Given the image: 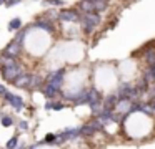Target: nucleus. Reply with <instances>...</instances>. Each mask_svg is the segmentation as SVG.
Wrapping results in <instances>:
<instances>
[{
  "instance_id": "f257e3e1",
  "label": "nucleus",
  "mask_w": 155,
  "mask_h": 149,
  "mask_svg": "<svg viewBox=\"0 0 155 149\" xmlns=\"http://www.w3.org/2000/svg\"><path fill=\"white\" fill-rule=\"evenodd\" d=\"M98 23H100V15L95 13V12L94 13H85L84 18H82V25H84V30L87 33H90Z\"/></svg>"
},
{
  "instance_id": "f03ea898",
  "label": "nucleus",
  "mask_w": 155,
  "mask_h": 149,
  "mask_svg": "<svg viewBox=\"0 0 155 149\" xmlns=\"http://www.w3.org/2000/svg\"><path fill=\"white\" fill-rule=\"evenodd\" d=\"M20 75H24L22 71V66L18 65H14V66H7V68H2V76H4L5 81H14L15 78H18Z\"/></svg>"
},
{
  "instance_id": "7ed1b4c3",
  "label": "nucleus",
  "mask_w": 155,
  "mask_h": 149,
  "mask_svg": "<svg viewBox=\"0 0 155 149\" xmlns=\"http://www.w3.org/2000/svg\"><path fill=\"white\" fill-rule=\"evenodd\" d=\"M64 70H58V71H54L47 76V85L55 88L57 91H60V86H62V81H64Z\"/></svg>"
},
{
  "instance_id": "20e7f679",
  "label": "nucleus",
  "mask_w": 155,
  "mask_h": 149,
  "mask_svg": "<svg viewBox=\"0 0 155 149\" xmlns=\"http://www.w3.org/2000/svg\"><path fill=\"white\" fill-rule=\"evenodd\" d=\"M117 96H120L122 99H135L138 96V91H137V88H134L132 85H122L120 88H118V95Z\"/></svg>"
},
{
  "instance_id": "39448f33",
  "label": "nucleus",
  "mask_w": 155,
  "mask_h": 149,
  "mask_svg": "<svg viewBox=\"0 0 155 149\" xmlns=\"http://www.w3.org/2000/svg\"><path fill=\"white\" fill-rule=\"evenodd\" d=\"M4 98L7 99L8 104H10L14 109H17V111H20V109L24 108V99H22L20 96L14 95V93H10V91H5L4 93Z\"/></svg>"
},
{
  "instance_id": "423d86ee",
  "label": "nucleus",
  "mask_w": 155,
  "mask_h": 149,
  "mask_svg": "<svg viewBox=\"0 0 155 149\" xmlns=\"http://www.w3.org/2000/svg\"><path fill=\"white\" fill-rule=\"evenodd\" d=\"M20 45H18L15 40H12L10 43H8L7 46H5V51H4V55H7V56H10V58H15V56H18L20 55Z\"/></svg>"
},
{
  "instance_id": "0eeeda50",
  "label": "nucleus",
  "mask_w": 155,
  "mask_h": 149,
  "mask_svg": "<svg viewBox=\"0 0 155 149\" xmlns=\"http://www.w3.org/2000/svg\"><path fill=\"white\" fill-rule=\"evenodd\" d=\"M57 18L62 20V22H77V20H78V13L75 12V10H62V12L58 13Z\"/></svg>"
},
{
  "instance_id": "6e6552de",
  "label": "nucleus",
  "mask_w": 155,
  "mask_h": 149,
  "mask_svg": "<svg viewBox=\"0 0 155 149\" xmlns=\"http://www.w3.org/2000/svg\"><path fill=\"white\" fill-rule=\"evenodd\" d=\"M115 108L118 109V114H124L125 116V114H128V113H132V108H134V106H132L130 99H120Z\"/></svg>"
},
{
  "instance_id": "1a4fd4ad",
  "label": "nucleus",
  "mask_w": 155,
  "mask_h": 149,
  "mask_svg": "<svg viewBox=\"0 0 155 149\" xmlns=\"http://www.w3.org/2000/svg\"><path fill=\"white\" fill-rule=\"evenodd\" d=\"M12 83H14L17 88H28V83H30V75H28V73H24V75H20L18 78H15Z\"/></svg>"
},
{
  "instance_id": "9d476101",
  "label": "nucleus",
  "mask_w": 155,
  "mask_h": 149,
  "mask_svg": "<svg viewBox=\"0 0 155 149\" xmlns=\"http://www.w3.org/2000/svg\"><path fill=\"white\" fill-rule=\"evenodd\" d=\"M87 103H88V104H97V103H102L100 101V93H98L95 88H92V89H88V91H87Z\"/></svg>"
},
{
  "instance_id": "9b49d317",
  "label": "nucleus",
  "mask_w": 155,
  "mask_h": 149,
  "mask_svg": "<svg viewBox=\"0 0 155 149\" xmlns=\"http://www.w3.org/2000/svg\"><path fill=\"white\" fill-rule=\"evenodd\" d=\"M117 103H118V96H117V95L107 96V98H105V101H104V109H107V111H112V109L117 106Z\"/></svg>"
},
{
  "instance_id": "f8f14e48",
  "label": "nucleus",
  "mask_w": 155,
  "mask_h": 149,
  "mask_svg": "<svg viewBox=\"0 0 155 149\" xmlns=\"http://www.w3.org/2000/svg\"><path fill=\"white\" fill-rule=\"evenodd\" d=\"M78 8L84 13H94V2H92V0H82V2L78 3Z\"/></svg>"
},
{
  "instance_id": "ddd939ff",
  "label": "nucleus",
  "mask_w": 155,
  "mask_h": 149,
  "mask_svg": "<svg viewBox=\"0 0 155 149\" xmlns=\"http://www.w3.org/2000/svg\"><path fill=\"white\" fill-rule=\"evenodd\" d=\"M0 65H2V68H7V66L17 65V61H15V58H10V56H7V55H2L0 56Z\"/></svg>"
},
{
  "instance_id": "4468645a",
  "label": "nucleus",
  "mask_w": 155,
  "mask_h": 149,
  "mask_svg": "<svg viewBox=\"0 0 155 149\" xmlns=\"http://www.w3.org/2000/svg\"><path fill=\"white\" fill-rule=\"evenodd\" d=\"M94 2V12L98 13V12H104L107 8V0H92Z\"/></svg>"
},
{
  "instance_id": "2eb2a0df",
  "label": "nucleus",
  "mask_w": 155,
  "mask_h": 149,
  "mask_svg": "<svg viewBox=\"0 0 155 149\" xmlns=\"http://www.w3.org/2000/svg\"><path fill=\"white\" fill-rule=\"evenodd\" d=\"M153 79H155V66H150V68L143 73V81L150 83V81H153Z\"/></svg>"
},
{
  "instance_id": "dca6fc26",
  "label": "nucleus",
  "mask_w": 155,
  "mask_h": 149,
  "mask_svg": "<svg viewBox=\"0 0 155 149\" xmlns=\"http://www.w3.org/2000/svg\"><path fill=\"white\" fill-rule=\"evenodd\" d=\"M57 89L55 88H52V86H48V85H45V88H44V96L45 98H55V96H57Z\"/></svg>"
},
{
  "instance_id": "f3484780",
  "label": "nucleus",
  "mask_w": 155,
  "mask_h": 149,
  "mask_svg": "<svg viewBox=\"0 0 155 149\" xmlns=\"http://www.w3.org/2000/svg\"><path fill=\"white\" fill-rule=\"evenodd\" d=\"M8 28L14 30V32H18V30L22 28V20H20V18H14V20H10V23H8Z\"/></svg>"
},
{
  "instance_id": "a211bd4d",
  "label": "nucleus",
  "mask_w": 155,
  "mask_h": 149,
  "mask_svg": "<svg viewBox=\"0 0 155 149\" xmlns=\"http://www.w3.org/2000/svg\"><path fill=\"white\" fill-rule=\"evenodd\" d=\"M42 83V78L38 75H30V83H28V88H37Z\"/></svg>"
},
{
  "instance_id": "6ab92c4d",
  "label": "nucleus",
  "mask_w": 155,
  "mask_h": 149,
  "mask_svg": "<svg viewBox=\"0 0 155 149\" xmlns=\"http://www.w3.org/2000/svg\"><path fill=\"white\" fill-rule=\"evenodd\" d=\"M37 26H38V28L47 30V32H54V26L50 25V22H48V20H45V22H37Z\"/></svg>"
},
{
  "instance_id": "aec40b11",
  "label": "nucleus",
  "mask_w": 155,
  "mask_h": 149,
  "mask_svg": "<svg viewBox=\"0 0 155 149\" xmlns=\"http://www.w3.org/2000/svg\"><path fill=\"white\" fill-rule=\"evenodd\" d=\"M17 146H18V138H17V136L10 138V141L7 142V149H15Z\"/></svg>"
},
{
  "instance_id": "412c9836",
  "label": "nucleus",
  "mask_w": 155,
  "mask_h": 149,
  "mask_svg": "<svg viewBox=\"0 0 155 149\" xmlns=\"http://www.w3.org/2000/svg\"><path fill=\"white\" fill-rule=\"evenodd\" d=\"M0 121H2V126H5V128H10V126L14 124V121H12L10 116H2V119H0Z\"/></svg>"
},
{
  "instance_id": "4be33fe9",
  "label": "nucleus",
  "mask_w": 155,
  "mask_h": 149,
  "mask_svg": "<svg viewBox=\"0 0 155 149\" xmlns=\"http://www.w3.org/2000/svg\"><path fill=\"white\" fill-rule=\"evenodd\" d=\"M24 36H25V32H17V35H15V42H17L18 45H22V42H24Z\"/></svg>"
},
{
  "instance_id": "5701e85b",
  "label": "nucleus",
  "mask_w": 155,
  "mask_h": 149,
  "mask_svg": "<svg viewBox=\"0 0 155 149\" xmlns=\"http://www.w3.org/2000/svg\"><path fill=\"white\" fill-rule=\"evenodd\" d=\"M47 3H50V5H55V7H60L64 5V0H45Z\"/></svg>"
},
{
  "instance_id": "b1692460",
  "label": "nucleus",
  "mask_w": 155,
  "mask_h": 149,
  "mask_svg": "<svg viewBox=\"0 0 155 149\" xmlns=\"http://www.w3.org/2000/svg\"><path fill=\"white\" fill-rule=\"evenodd\" d=\"M54 141H55V134H47L44 139V142H47V144H52Z\"/></svg>"
},
{
  "instance_id": "393cba45",
  "label": "nucleus",
  "mask_w": 155,
  "mask_h": 149,
  "mask_svg": "<svg viewBox=\"0 0 155 149\" xmlns=\"http://www.w3.org/2000/svg\"><path fill=\"white\" fill-rule=\"evenodd\" d=\"M4 3H5V7H14L17 3H20V0H4Z\"/></svg>"
},
{
  "instance_id": "a878e982",
  "label": "nucleus",
  "mask_w": 155,
  "mask_h": 149,
  "mask_svg": "<svg viewBox=\"0 0 155 149\" xmlns=\"http://www.w3.org/2000/svg\"><path fill=\"white\" fill-rule=\"evenodd\" d=\"M62 108H64L62 103H52V109H55V111H60Z\"/></svg>"
},
{
  "instance_id": "bb28decb",
  "label": "nucleus",
  "mask_w": 155,
  "mask_h": 149,
  "mask_svg": "<svg viewBox=\"0 0 155 149\" xmlns=\"http://www.w3.org/2000/svg\"><path fill=\"white\" fill-rule=\"evenodd\" d=\"M18 126H20V129H27V121H20V123H18Z\"/></svg>"
},
{
  "instance_id": "cd10ccee",
  "label": "nucleus",
  "mask_w": 155,
  "mask_h": 149,
  "mask_svg": "<svg viewBox=\"0 0 155 149\" xmlns=\"http://www.w3.org/2000/svg\"><path fill=\"white\" fill-rule=\"evenodd\" d=\"M150 108H152V111L155 113V98H152V101H150Z\"/></svg>"
},
{
  "instance_id": "c85d7f7f",
  "label": "nucleus",
  "mask_w": 155,
  "mask_h": 149,
  "mask_svg": "<svg viewBox=\"0 0 155 149\" xmlns=\"http://www.w3.org/2000/svg\"><path fill=\"white\" fill-rule=\"evenodd\" d=\"M45 109H52V103H50V101L45 103Z\"/></svg>"
},
{
  "instance_id": "c756f323",
  "label": "nucleus",
  "mask_w": 155,
  "mask_h": 149,
  "mask_svg": "<svg viewBox=\"0 0 155 149\" xmlns=\"http://www.w3.org/2000/svg\"><path fill=\"white\" fill-rule=\"evenodd\" d=\"M5 91H7V89H5V86H2V85H0V95H4Z\"/></svg>"
},
{
  "instance_id": "7c9ffc66",
  "label": "nucleus",
  "mask_w": 155,
  "mask_h": 149,
  "mask_svg": "<svg viewBox=\"0 0 155 149\" xmlns=\"http://www.w3.org/2000/svg\"><path fill=\"white\" fill-rule=\"evenodd\" d=\"M15 149H25V147H24V146H17Z\"/></svg>"
}]
</instances>
